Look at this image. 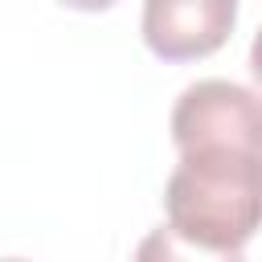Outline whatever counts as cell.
I'll return each instance as SVG.
<instances>
[{"label": "cell", "mask_w": 262, "mask_h": 262, "mask_svg": "<svg viewBox=\"0 0 262 262\" xmlns=\"http://www.w3.org/2000/svg\"><path fill=\"white\" fill-rule=\"evenodd\" d=\"M131 262H246V258H242V250H209V246L180 237L172 225H156L135 246Z\"/></svg>", "instance_id": "cell-4"}, {"label": "cell", "mask_w": 262, "mask_h": 262, "mask_svg": "<svg viewBox=\"0 0 262 262\" xmlns=\"http://www.w3.org/2000/svg\"><path fill=\"white\" fill-rule=\"evenodd\" d=\"M0 262H25V258H0Z\"/></svg>", "instance_id": "cell-6"}, {"label": "cell", "mask_w": 262, "mask_h": 262, "mask_svg": "<svg viewBox=\"0 0 262 262\" xmlns=\"http://www.w3.org/2000/svg\"><path fill=\"white\" fill-rule=\"evenodd\" d=\"M176 151L192 147H242L258 151V98L250 86L225 78H201L180 90L172 106Z\"/></svg>", "instance_id": "cell-2"}, {"label": "cell", "mask_w": 262, "mask_h": 262, "mask_svg": "<svg viewBox=\"0 0 262 262\" xmlns=\"http://www.w3.org/2000/svg\"><path fill=\"white\" fill-rule=\"evenodd\" d=\"M66 8H78V12H102V8H111L115 0H61Z\"/></svg>", "instance_id": "cell-5"}, {"label": "cell", "mask_w": 262, "mask_h": 262, "mask_svg": "<svg viewBox=\"0 0 262 262\" xmlns=\"http://www.w3.org/2000/svg\"><path fill=\"white\" fill-rule=\"evenodd\" d=\"M237 20V0H143V41L164 61H196L217 53Z\"/></svg>", "instance_id": "cell-3"}, {"label": "cell", "mask_w": 262, "mask_h": 262, "mask_svg": "<svg viewBox=\"0 0 262 262\" xmlns=\"http://www.w3.org/2000/svg\"><path fill=\"white\" fill-rule=\"evenodd\" d=\"M168 225L209 250H242L262 213L258 151L242 147H192L180 151L164 184Z\"/></svg>", "instance_id": "cell-1"}]
</instances>
